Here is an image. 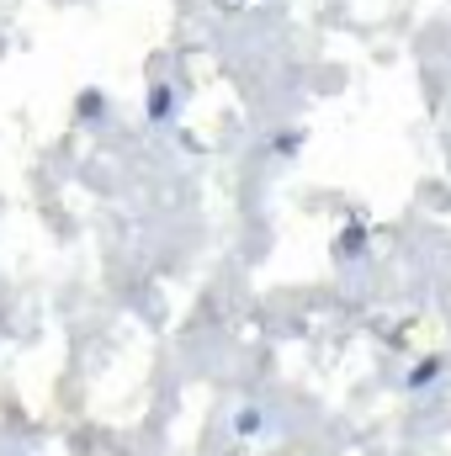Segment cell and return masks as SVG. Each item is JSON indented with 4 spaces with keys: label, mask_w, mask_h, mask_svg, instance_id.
Wrapping results in <instances>:
<instances>
[{
    "label": "cell",
    "mask_w": 451,
    "mask_h": 456,
    "mask_svg": "<svg viewBox=\"0 0 451 456\" xmlns=\"http://www.w3.org/2000/svg\"><path fill=\"white\" fill-rule=\"evenodd\" d=\"M436 377H441V361H420L414 377H409V387H425V382H436Z\"/></svg>",
    "instance_id": "obj_1"
}]
</instances>
